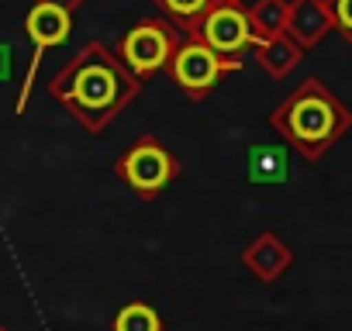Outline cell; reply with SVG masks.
Returning <instances> with one entry per match:
<instances>
[{"instance_id": "obj_1", "label": "cell", "mask_w": 352, "mask_h": 331, "mask_svg": "<svg viewBox=\"0 0 352 331\" xmlns=\"http://www.w3.org/2000/svg\"><path fill=\"white\" fill-rule=\"evenodd\" d=\"M49 100H56L83 131L100 135L114 124L142 93V80L111 52L104 42L90 38L45 87Z\"/></svg>"}, {"instance_id": "obj_2", "label": "cell", "mask_w": 352, "mask_h": 331, "mask_svg": "<svg viewBox=\"0 0 352 331\" xmlns=\"http://www.w3.org/2000/svg\"><path fill=\"white\" fill-rule=\"evenodd\" d=\"M270 128L294 152L314 162L352 128V111L318 76H311L270 114Z\"/></svg>"}, {"instance_id": "obj_3", "label": "cell", "mask_w": 352, "mask_h": 331, "mask_svg": "<svg viewBox=\"0 0 352 331\" xmlns=\"http://www.w3.org/2000/svg\"><path fill=\"white\" fill-rule=\"evenodd\" d=\"M114 176L138 201H155L176 176H180V162H176V155L155 135H142L114 162Z\"/></svg>"}, {"instance_id": "obj_4", "label": "cell", "mask_w": 352, "mask_h": 331, "mask_svg": "<svg viewBox=\"0 0 352 331\" xmlns=\"http://www.w3.org/2000/svg\"><path fill=\"white\" fill-rule=\"evenodd\" d=\"M242 62L239 59H228V56H218L211 45H204L201 38H180L173 59H169V76L173 83L180 87V93L187 100H204L228 73H235Z\"/></svg>"}, {"instance_id": "obj_5", "label": "cell", "mask_w": 352, "mask_h": 331, "mask_svg": "<svg viewBox=\"0 0 352 331\" xmlns=\"http://www.w3.org/2000/svg\"><path fill=\"white\" fill-rule=\"evenodd\" d=\"M176 45H180V35H176V28L162 18H142L135 21L121 42H118V59L145 83L152 80L155 73H162L176 52Z\"/></svg>"}, {"instance_id": "obj_6", "label": "cell", "mask_w": 352, "mask_h": 331, "mask_svg": "<svg viewBox=\"0 0 352 331\" xmlns=\"http://www.w3.org/2000/svg\"><path fill=\"white\" fill-rule=\"evenodd\" d=\"M69 32H73V14L63 11V8H52V4H35L25 14V38L32 42V66L25 73V83L18 90V100H14V111L25 114L28 107V97H32V83H35V73H38V62L49 49H59L69 42Z\"/></svg>"}, {"instance_id": "obj_7", "label": "cell", "mask_w": 352, "mask_h": 331, "mask_svg": "<svg viewBox=\"0 0 352 331\" xmlns=\"http://www.w3.org/2000/svg\"><path fill=\"white\" fill-rule=\"evenodd\" d=\"M190 38H201L218 56L239 59L245 49L256 45V35H252V25H249V8L242 0H214L208 8V14L201 18L197 35H190Z\"/></svg>"}, {"instance_id": "obj_8", "label": "cell", "mask_w": 352, "mask_h": 331, "mask_svg": "<svg viewBox=\"0 0 352 331\" xmlns=\"http://www.w3.org/2000/svg\"><path fill=\"white\" fill-rule=\"evenodd\" d=\"M283 32L300 49H314L318 42H324L328 32H335L328 4L324 0H287V28Z\"/></svg>"}, {"instance_id": "obj_9", "label": "cell", "mask_w": 352, "mask_h": 331, "mask_svg": "<svg viewBox=\"0 0 352 331\" xmlns=\"http://www.w3.org/2000/svg\"><path fill=\"white\" fill-rule=\"evenodd\" d=\"M294 262V252L273 235V231H263L245 252H242V266L259 279V283H273L280 279Z\"/></svg>"}, {"instance_id": "obj_10", "label": "cell", "mask_w": 352, "mask_h": 331, "mask_svg": "<svg viewBox=\"0 0 352 331\" xmlns=\"http://www.w3.org/2000/svg\"><path fill=\"white\" fill-rule=\"evenodd\" d=\"M252 49H256L259 69H263L266 76H273V80L290 76V73L300 66V59H304V49H300L287 32H280V35H273V38H259Z\"/></svg>"}, {"instance_id": "obj_11", "label": "cell", "mask_w": 352, "mask_h": 331, "mask_svg": "<svg viewBox=\"0 0 352 331\" xmlns=\"http://www.w3.org/2000/svg\"><path fill=\"white\" fill-rule=\"evenodd\" d=\"M290 176V166H287V152L283 145H273V141H263V145H252L249 155H245V180L249 183H287Z\"/></svg>"}, {"instance_id": "obj_12", "label": "cell", "mask_w": 352, "mask_h": 331, "mask_svg": "<svg viewBox=\"0 0 352 331\" xmlns=\"http://www.w3.org/2000/svg\"><path fill=\"white\" fill-rule=\"evenodd\" d=\"M152 4L169 18V25H173L176 32H184V35L190 38V35H197L201 18L208 14V8L214 4V0H152Z\"/></svg>"}, {"instance_id": "obj_13", "label": "cell", "mask_w": 352, "mask_h": 331, "mask_svg": "<svg viewBox=\"0 0 352 331\" xmlns=\"http://www.w3.org/2000/svg\"><path fill=\"white\" fill-rule=\"evenodd\" d=\"M249 25L256 42L280 35L287 28V0H256V4H249Z\"/></svg>"}, {"instance_id": "obj_14", "label": "cell", "mask_w": 352, "mask_h": 331, "mask_svg": "<svg viewBox=\"0 0 352 331\" xmlns=\"http://www.w3.org/2000/svg\"><path fill=\"white\" fill-rule=\"evenodd\" d=\"M114 331H162V314L152 307V304H142V300H131L124 307H118L114 321H111Z\"/></svg>"}, {"instance_id": "obj_15", "label": "cell", "mask_w": 352, "mask_h": 331, "mask_svg": "<svg viewBox=\"0 0 352 331\" xmlns=\"http://www.w3.org/2000/svg\"><path fill=\"white\" fill-rule=\"evenodd\" d=\"M328 11H331V25L335 32L352 45V0H324Z\"/></svg>"}, {"instance_id": "obj_16", "label": "cell", "mask_w": 352, "mask_h": 331, "mask_svg": "<svg viewBox=\"0 0 352 331\" xmlns=\"http://www.w3.org/2000/svg\"><path fill=\"white\" fill-rule=\"evenodd\" d=\"M35 4H52V8H63V11L76 14V11L83 8V0H35Z\"/></svg>"}, {"instance_id": "obj_17", "label": "cell", "mask_w": 352, "mask_h": 331, "mask_svg": "<svg viewBox=\"0 0 352 331\" xmlns=\"http://www.w3.org/2000/svg\"><path fill=\"white\" fill-rule=\"evenodd\" d=\"M8 73H11V49L0 42V80H4Z\"/></svg>"}]
</instances>
